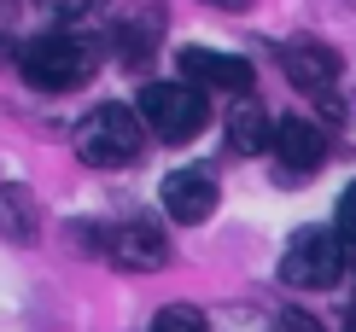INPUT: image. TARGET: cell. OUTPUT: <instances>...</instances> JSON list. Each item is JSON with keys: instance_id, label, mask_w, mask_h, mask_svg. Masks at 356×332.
<instances>
[{"instance_id": "obj_1", "label": "cell", "mask_w": 356, "mask_h": 332, "mask_svg": "<svg viewBox=\"0 0 356 332\" xmlns=\"http://www.w3.org/2000/svg\"><path fill=\"white\" fill-rule=\"evenodd\" d=\"M18 70L41 94H70L94 76V47L82 35H35L18 47Z\"/></svg>"}, {"instance_id": "obj_2", "label": "cell", "mask_w": 356, "mask_h": 332, "mask_svg": "<svg viewBox=\"0 0 356 332\" xmlns=\"http://www.w3.org/2000/svg\"><path fill=\"white\" fill-rule=\"evenodd\" d=\"M140 123L164 146H187L193 134H204V123H211V99L193 82H146L140 88Z\"/></svg>"}, {"instance_id": "obj_3", "label": "cell", "mask_w": 356, "mask_h": 332, "mask_svg": "<svg viewBox=\"0 0 356 332\" xmlns=\"http://www.w3.org/2000/svg\"><path fill=\"white\" fill-rule=\"evenodd\" d=\"M76 158L94 169H123L140 158V117L129 105H94L76 123Z\"/></svg>"}, {"instance_id": "obj_4", "label": "cell", "mask_w": 356, "mask_h": 332, "mask_svg": "<svg viewBox=\"0 0 356 332\" xmlns=\"http://www.w3.org/2000/svg\"><path fill=\"white\" fill-rule=\"evenodd\" d=\"M280 280L298 285V292H327L345 280V233L327 228H304L292 233V245L280 251Z\"/></svg>"}, {"instance_id": "obj_5", "label": "cell", "mask_w": 356, "mask_h": 332, "mask_svg": "<svg viewBox=\"0 0 356 332\" xmlns=\"http://www.w3.org/2000/svg\"><path fill=\"white\" fill-rule=\"evenodd\" d=\"M280 70H286V82L298 88V94H309V99H321V105L339 111V76H345V58H339L327 41L292 35L286 47H280Z\"/></svg>"}, {"instance_id": "obj_6", "label": "cell", "mask_w": 356, "mask_h": 332, "mask_svg": "<svg viewBox=\"0 0 356 332\" xmlns=\"http://www.w3.org/2000/svg\"><path fill=\"white\" fill-rule=\"evenodd\" d=\"M99 251H106L117 268H129V274H158V268H170V239L158 233L152 222H117V228L99 233Z\"/></svg>"}, {"instance_id": "obj_7", "label": "cell", "mask_w": 356, "mask_h": 332, "mask_svg": "<svg viewBox=\"0 0 356 332\" xmlns=\"http://www.w3.org/2000/svg\"><path fill=\"white\" fill-rule=\"evenodd\" d=\"M181 82L193 88H204V94H234V99H245L251 94V65L245 58H234V53H211V47H181Z\"/></svg>"}, {"instance_id": "obj_8", "label": "cell", "mask_w": 356, "mask_h": 332, "mask_svg": "<svg viewBox=\"0 0 356 332\" xmlns=\"http://www.w3.org/2000/svg\"><path fill=\"white\" fill-rule=\"evenodd\" d=\"M269 152L280 158L286 181H304L321 158H327V128H321V123H309V117H280V123H275V146H269Z\"/></svg>"}, {"instance_id": "obj_9", "label": "cell", "mask_w": 356, "mask_h": 332, "mask_svg": "<svg viewBox=\"0 0 356 332\" xmlns=\"http://www.w3.org/2000/svg\"><path fill=\"white\" fill-rule=\"evenodd\" d=\"M164 210L175 222H211V210H216V175L211 169H175V175H164Z\"/></svg>"}, {"instance_id": "obj_10", "label": "cell", "mask_w": 356, "mask_h": 332, "mask_svg": "<svg viewBox=\"0 0 356 332\" xmlns=\"http://www.w3.org/2000/svg\"><path fill=\"white\" fill-rule=\"evenodd\" d=\"M269 146H275V123L263 117V105L245 94L228 111V152L234 158H257V152H269Z\"/></svg>"}, {"instance_id": "obj_11", "label": "cell", "mask_w": 356, "mask_h": 332, "mask_svg": "<svg viewBox=\"0 0 356 332\" xmlns=\"http://www.w3.org/2000/svg\"><path fill=\"white\" fill-rule=\"evenodd\" d=\"M41 233V204L29 187H0V239H12V245H29V239Z\"/></svg>"}, {"instance_id": "obj_12", "label": "cell", "mask_w": 356, "mask_h": 332, "mask_svg": "<svg viewBox=\"0 0 356 332\" xmlns=\"http://www.w3.org/2000/svg\"><path fill=\"white\" fill-rule=\"evenodd\" d=\"M152 332H211V321H204V309L193 304H170L152 315Z\"/></svg>"}, {"instance_id": "obj_13", "label": "cell", "mask_w": 356, "mask_h": 332, "mask_svg": "<svg viewBox=\"0 0 356 332\" xmlns=\"http://www.w3.org/2000/svg\"><path fill=\"white\" fill-rule=\"evenodd\" d=\"M339 233H345V245H356V181L345 187V199H339Z\"/></svg>"}, {"instance_id": "obj_14", "label": "cell", "mask_w": 356, "mask_h": 332, "mask_svg": "<svg viewBox=\"0 0 356 332\" xmlns=\"http://www.w3.org/2000/svg\"><path fill=\"white\" fill-rule=\"evenodd\" d=\"M29 6H41V12H53V18H82L94 0H29Z\"/></svg>"}, {"instance_id": "obj_15", "label": "cell", "mask_w": 356, "mask_h": 332, "mask_svg": "<svg viewBox=\"0 0 356 332\" xmlns=\"http://www.w3.org/2000/svg\"><path fill=\"white\" fill-rule=\"evenodd\" d=\"M275 332H321L309 315H298V309H280V321H275Z\"/></svg>"}, {"instance_id": "obj_16", "label": "cell", "mask_w": 356, "mask_h": 332, "mask_svg": "<svg viewBox=\"0 0 356 332\" xmlns=\"http://www.w3.org/2000/svg\"><path fill=\"white\" fill-rule=\"evenodd\" d=\"M204 6H216V12H251L257 0H204Z\"/></svg>"}]
</instances>
